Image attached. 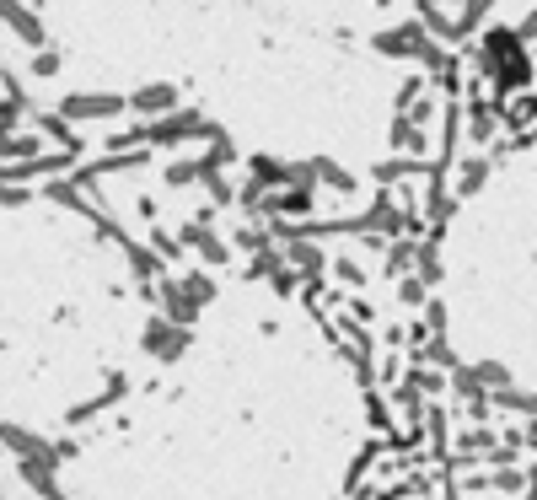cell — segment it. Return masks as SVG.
<instances>
[{
	"label": "cell",
	"mask_w": 537,
	"mask_h": 500,
	"mask_svg": "<svg viewBox=\"0 0 537 500\" xmlns=\"http://www.w3.org/2000/svg\"><path fill=\"white\" fill-rule=\"evenodd\" d=\"M54 70H60V54H38L33 60V76H54Z\"/></svg>",
	"instance_id": "cell-4"
},
{
	"label": "cell",
	"mask_w": 537,
	"mask_h": 500,
	"mask_svg": "<svg viewBox=\"0 0 537 500\" xmlns=\"http://www.w3.org/2000/svg\"><path fill=\"white\" fill-rule=\"evenodd\" d=\"M167 103H172V92H167V87H151V92H140V97H135V108H167Z\"/></svg>",
	"instance_id": "cell-3"
},
{
	"label": "cell",
	"mask_w": 537,
	"mask_h": 500,
	"mask_svg": "<svg viewBox=\"0 0 537 500\" xmlns=\"http://www.w3.org/2000/svg\"><path fill=\"white\" fill-rule=\"evenodd\" d=\"M119 108H124L119 97H70L65 103L70 119H103V113H119Z\"/></svg>",
	"instance_id": "cell-2"
},
{
	"label": "cell",
	"mask_w": 537,
	"mask_h": 500,
	"mask_svg": "<svg viewBox=\"0 0 537 500\" xmlns=\"http://www.w3.org/2000/svg\"><path fill=\"white\" fill-rule=\"evenodd\" d=\"M0 22H11V33L27 38V44H43V27H38V17H33V11H22L17 0H0Z\"/></svg>",
	"instance_id": "cell-1"
}]
</instances>
